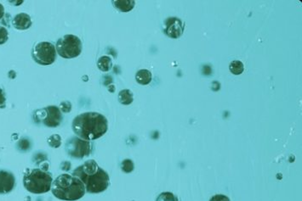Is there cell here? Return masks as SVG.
Masks as SVG:
<instances>
[{
  "instance_id": "cell-1",
  "label": "cell",
  "mask_w": 302,
  "mask_h": 201,
  "mask_svg": "<svg viewBox=\"0 0 302 201\" xmlns=\"http://www.w3.org/2000/svg\"><path fill=\"white\" fill-rule=\"evenodd\" d=\"M72 128L76 136L90 142L100 139L107 133L108 122L100 113L84 112L74 119Z\"/></svg>"
},
{
  "instance_id": "cell-2",
  "label": "cell",
  "mask_w": 302,
  "mask_h": 201,
  "mask_svg": "<svg viewBox=\"0 0 302 201\" xmlns=\"http://www.w3.org/2000/svg\"><path fill=\"white\" fill-rule=\"evenodd\" d=\"M72 175L77 177L90 194H99L107 190L110 184V178L107 172L98 166L95 160H89L77 166Z\"/></svg>"
},
{
  "instance_id": "cell-3",
  "label": "cell",
  "mask_w": 302,
  "mask_h": 201,
  "mask_svg": "<svg viewBox=\"0 0 302 201\" xmlns=\"http://www.w3.org/2000/svg\"><path fill=\"white\" fill-rule=\"evenodd\" d=\"M51 191L55 197L66 201H75L83 198L85 195V187L74 175H60L52 183Z\"/></svg>"
},
{
  "instance_id": "cell-4",
  "label": "cell",
  "mask_w": 302,
  "mask_h": 201,
  "mask_svg": "<svg viewBox=\"0 0 302 201\" xmlns=\"http://www.w3.org/2000/svg\"><path fill=\"white\" fill-rule=\"evenodd\" d=\"M53 183L52 175L42 169L27 170L23 178V185L28 192L41 195L51 190Z\"/></svg>"
},
{
  "instance_id": "cell-5",
  "label": "cell",
  "mask_w": 302,
  "mask_h": 201,
  "mask_svg": "<svg viewBox=\"0 0 302 201\" xmlns=\"http://www.w3.org/2000/svg\"><path fill=\"white\" fill-rule=\"evenodd\" d=\"M82 42L77 36L67 34L58 39L56 50L60 56L64 59H74L82 52Z\"/></svg>"
},
{
  "instance_id": "cell-6",
  "label": "cell",
  "mask_w": 302,
  "mask_h": 201,
  "mask_svg": "<svg viewBox=\"0 0 302 201\" xmlns=\"http://www.w3.org/2000/svg\"><path fill=\"white\" fill-rule=\"evenodd\" d=\"M56 46L50 42H39L33 47L32 57L39 65H50L57 59Z\"/></svg>"
},
{
  "instance_id": "cell-7",
  "label": "cell",
  "mask_w": 302,
  "mask_h": 201,
  "mask_svg": "<svg viewBox=\"0 0 302 201\" xmlns=\"http://www.w3.org/2000/svg\"><path fill=\"white\" fill-rule=\"evenodd\" d=\"M34 121L41 122L48 127H57L62 123L63 114L59 107L55 105L38 109L33 115Z\"/></svg>"
},
{
  "instance_id": "cell-8",
  "label": "cell",
  "mask_w": 302,
  "mask_h": 201,
  "mask_svg": "<svg viewBox=\"0 0 302 201\" xmlns=\"http://www.w3.org/2000/svg\"><path fill=\"white\" fill-rule=\"evenodd\" d=\"M67 154L77 159H82L89 156L92 151V144L89 141L83 140L78 137H72L67 140L65 144Z\"/></svg>"
},
{
  "instance_id": "cell-9",
  "label": "cell",
  "mask_w": 302,
  "mask_h": 201,
  "mask_svg": "<svg viewBox=\"0 0 302 201\" xmlns=\"http://www.w3.org/2000/svg\"><path fill=\"white\" fill-rule=\"evenodd\" d=\"M183 23L181 19L177 17H169L163 23V33L170 39L180 38L184 32Z\"/></svg>"
},
{
  "instance_id": "cell-10",
  "label": "cell",
  "mask_w": 302,
  "mask_h": 201,
  "mask_svg": "<svg viewBox=\"0 0 302 201\" xmlns=\"http://www.w3.org/2000/svg\"><path fill=\"white\" fill-rule=\"evenodd\" d=\"M15 186V178L11 172L0 170V195L11 192Z\"/></svg>"
},
{
  "instance_id": "cell-11",
  "label": "cell",
  "mask_w": 302,
  "mask_h": 201,
  "mask_svg": "<svg viewBox=\"0 0 302 201\" xmlns=\"http://www.w3.org/2000/svg\"><path fill=\"white\" fill-rule=\"evenodd\" d=\"M32 19L26 13H21L15 15L12 20V25L17 30H27L32 26Z\"/></svg>"
},
{
  "instance_id": "cell-12",
  "label": "cell",
  "mask_w": 302,
  "mask_h": 201,
  "mask_svg": "<svg viewBox=\"0 0 302 201\" xmlns=\"http://www.w3.org/2000/svg\"><path fill=\"white\" fill-rule=\"evenodd\" d=\"M151 79H152L151 72L147 69H142L137 71L136 74V80L137 83L143 86L149 85V83H151Z\"/></svg>"
},
{
  "instance_id": "cell-13",
  "label": "cell",
  "mask_w": 302,
  "mask_h": 201,
  "mask_svg": "<svg viewBox=\"0 0 302 201\" xmlns=\"http://www.w3.org/2000/svg\"><path fill=\"white\" fill-rule=\"evenodd\" d=\"M112 3L116 9L121 12L131 11L136 5V2L133 0H114Z\"/></svg>"
},
{
  "instance_id": "cell-14",
  "label": "cell",
  "mask_w": 302,
  "mask_h": 201,
  "mask_svg": "<svg viewBox=\"0 0 302 201\" xmlns=\"http://www.w3.org/2000/svg\"><path fill=\"white\" fill-rule=\"evenodd\" d=\"M97 67L100 71H103V72L109 71L111 69L113 68L112 59L107 55L100 57V59H98L97 61Z\"/></svg>"
},
{
  "instance_id": "cell-15",
  "label": "cell",
  "mask_w": 302,
  "mask_h": 201,
  "mask_svg": "<svg viewBox=\"0 0 302 201\" xmlns=\"http://www.w3.org/2000/svg\"><path fill=\"white\" fill-rule=\"evenodd\" d=\"M134 100L133 93L130 89H123L119 94V101L124 105L131 104Z\"/></svg>"
},
{
  "instance_id": "cell-16",
  "label": "cell",
  "mask_w": 302,
  "mask_h": 201,
  "mask_svg": "<svg viewBox=\"0 0 302 201\" xmlns=\"http://www.w3.org/2000/svg\"><path fill=\"white\" fill-rule=\"evenodd\" d=\"M229 69L232 74L240 75L242 74L244 71V65H243V62L240 60H233L230 63Z\"/></svg>"
},
{
  "instance_id": "cell-17",
  "label": "cell",
  "mask_w": 302,
  "mask_h": 201,
  "mask_svg": "<svg viewBox=\"0 0 302 201\" xmlns=\"http://www.w3.org/2000/svg\"><path fill=\"white\" fill-rule=\"evenodd\" d=\"M48 145L52 148H59L62 145V137L59 134H53L48 139Z\"/></svg>"
},
{
  "instance_id": "cell-18",
  "label": "cell",
  "mask_w": 302,
  "mask_h": 201,
  "mask_svg": "<svg viewBox=\"0 0 302 201\" xmlns=\"http://www.w3.org/2000/svg\"><path fill=\"white\" fill-rule=\"evenodd\" d=\"M156 201H179L177 197L170 192H163L156 199Z\"/></svg>"
},
{
  "instance_id": "cell-19",
  "label": "cell",
  "mask_w": 302,
  "mask_h": 201,
  "mask_svg": "<svg viewBox=\"0 0 302 201\" xmlns=\"http://www.w3.org/2000/svg\"><path fill=\"white\" fill-rule=\"evenodd\" d=\"M16 146L20 151H27L31 148V143L27 139H21L18 141Z\"/></svg>"
},
{
  "instance_id": "cell-20",
  "label": "cell",
  "mask_w": 302,
  "mask_h": 201,
  "mask_svg": "<svg viewBox=\"0 0 302 201\" xmlns=\"http://www.w3.org/2000/svg\"><path fill=\"white\" fill-rule=\"evenodd\" d=\"M134 163L131 160L126 159L122 162V170L126 173H130V172H133Z\"/></svg>"
},
{
  "instance_id": "cell-21",
  "label": "cell",
  "mask_w": 302,
  "mask_h": 201,
  "mask_svg": "<svg viewBox=\"0 0 302 201\" xmlns=\"http://www.w3.org/2000/svg\"><path fill=\"white\" fill-rule=\"evenodd\" d=\"M9 39V32L7 28L0 26V45L5 44Z\"/></svg>"
},
{
  "instance_id": "cell-22",
  "label": "cell",
  "mask_w": 302,
  "mask_h": 201,
  "mask_svg": "<svg viewBox=\"0 0 302 201\" xmlns=\"http://www.w3.org/2000/svg\"><path fill=\"white\" fill-rule=\"evenodd\" d=\"M45 160H47V155L45 153L38 152L33 156V162L37 163V164H40V163L45 161Z\"/></svg>"
},
{
  "instance_id": "cell-23",
  "label": "cell",
  "mask_w": 302,
  "mask_h": 201,
  "mask_svg": "<svg viewBox=\"0 0 302 201\" xmlns=\"http://www.w3.org/2000/svg\"><path fill=\"white\" fill-rule=\"evenodd\" d=\"M60 109L63 113H69L71 111L72 103L69 101H64L60 104Z\"/></svg>"
},
{
  "instance_id": "cell-24",
  "label": "cell",
  "mask_w": 302,
  "mask_h": 201,
  "mask_svg": "<svg viewBox=\"0 0 302 201\" xmlns=\"http://www.w3.org/2000/svg\"><path fill=\"white\" fill-rule=\"evenodd\" d=\"M210 201H230V199L224 195H217V196H214Z\"/></svg>"
},
{
  "instance_id": "cell-25",
  "label": "cell",
  "mask_w": 302,
  "mask_h": 201,
  "mask_svg": "<svg viewBox=\"0 0 302 201\" xmlns=\"http://www.w3.org/2000/svg\"><path fill=\"white\" fill-rule=\"evenodd\" d=\"M6 98L4 92H3V89L0 88V106H3L5 104Z\"/></svg>"
},
{
  "instance_id": "cell-26",
  "label": "cell",
  "mask_w": 302,
  "mask_h": 201,
  "mask_svg": "<svg viewBox=\"0 0 302 201\" xmlns=\"http://www.w3.org/2000/svg\"><path fill=\"white\" fill-rule=\"evenodd\" d=\"M61 168L63 169V171H69L71 168V163L69 161H64L61 165Z\"/></svg>"
},
{
  "instance_id": "cell-27",
  "label": "cell",
  "mask_w": 302,
  "mask_h": 201,
  "mask_svg": "<svg viewBox=\"0 0 302 201\" xmlns=\"http://www.w3.org/2000/svg\"><path fill=\"white\" fill-rule=\"evenodd\" d=\"M4 14H5V12H4V7H3V4L0 3V20L3 19Z\"/></svg>"
},
{
  "instance_id": "cell-28",
  "label": "cell",
  "mask_w": 302,
  "mask_h": 201,
  "mask_svg": "<svg viewBox=\"0 0 302 201\" xmlns=\"http://www.w3.org/2000/svg\"><path fill=\"white\" fill-rule=\"evenodd\" d=\"M10 3H15L14 5H21V3H23V1H9Z\"/></svg>"
}]
</instances>
